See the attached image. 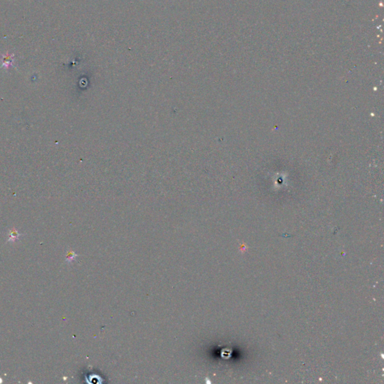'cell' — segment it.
<instances>
[{"instance_id":"obj_3","label":"cell","mask_w":384,"mask_h":384,"mask_svg":"<svg viewBox=\"0 0 384 384\" xmlns=\"http://www.w3.org/2000/svg\"><path fill=\"white\" fill-rule=\"evenodd\" d=\"M12 63H13V60H11V56H6V58L3 60L2 65L5 68H8L9 65L12 64Z\"/></svg>"},{"instance_id":"obj_2","label":"cell","mask_w":384,"mask_h":384,"mask_svg":"<svg viewBox=\"0 0 384 384\" xmlns=\"http://www.w3.org/2000/svg\"><path fill=\"white\" fill-rule=\"evenodd\" d=\"M77 256V254H76L75 253L73 252V251H68L66 256V261L68 263L72 262V261L75 259V257Z\"/></svg>"},{"instance_id":"obj_1","label":"cell","mask_w":384,"mask_h":384,"mask_svg":"<svg viewBox=\"0 0 384 384\" xmlns=\"http://www.w3.org/2000/svg\"><path fill=\"white\" fill-rule=\"evenodd\" d=\"M22 236V234H20L15 229L11 230L9 232V239L8 242H15V241L19 239L20 236Z\"/></svg>"}]
</instances>
